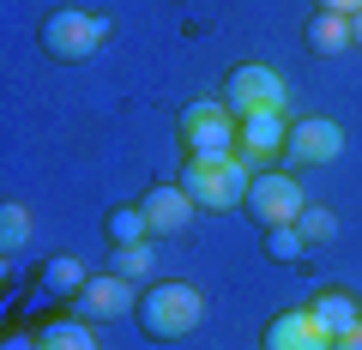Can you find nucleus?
<instances>
[{
	"mask_svg": "<svg viewBox=\"0 0 362 350\" xmlns=\"http://www.w3.org/2000/svg\"><path fill=\"white\" fill-rule=\"evenodd\" d=\"M109 37H115V18L85 13V6H61V13L42 18V54L49 61H90Z\"/></svg>",
	"mask_w": 362,
	"mask_h": 350,
	"instance_id": "nucleus-4",
	"label": "nucleus"
},
{
	"mask_svg": "<svg viewBox=\"0 0 362 350\" xmlns=\"http://www.w3.org/2000/svg\"><path fill=\"white\" fill-rule=\"evenodd\" d=\"M175 139H181V157H235L242 121L230 115V103H223V97H199V103L181 109Z\"/></svg>",
	"mask_w": 362,
	"mask_h": 350,
	"instance_id": "nucleus-3",
	"label": "nucleus"
},
{
	"mask_svg": "<svg viewBox=\"0 0 362 350\" xmlns=\"http://www.w3.org/2000/svg\"><path fill=\"white\" fill-rule=\"evenodd\" d=\"M302 182L296 175H278V169H254V182H247V211H254V223H296L302 218Z\"/></svg>",
	"mask_w": 362,
	"mask_h": 350,
	"instance_id": "nucleus-6",
	"label": "nucleus"
},
{
	"mask_svg": "<svg viewBox=\"0 0 362 350\" xmlns=\"http://www.w3.org/2000/svg\"><path fill=\"white\" fill-rule=\"evenodd\" d=\"M302 254H308V242H302L296 223H272V230H266V259L290 266V259H302Z\"/></svg>",
	"mask_w": 362,
	"mask_h": 350,
	"instance_id": "nucleus-19",
	"label": "nucleus"
},
{
	"mask_svg": "<svg viewBox=\"0 0 362 350\" xmlns=\"http://www.w3.org/2000/svg\"><path fill=\"white\" fill-rule=\"evenodd\" d=\"M296 230H302V242H308V247H320V242H332V235H338V218L326 206H302Z\"/></svg>",
	"mask_w": 362,
	"mask_h": 350,
	"instance_id": "nucleus-20",
	"label": "nucleus"
},
{
	"mask_svg": "<svg viewBox=\"0 0 362 350\" xmlns=\"http://www.w3.org/2000/svg\"><path fill=\"white\" fill-rule=\"evenodd\" d=\"M133 314H139V332L151 344H175V338H187L206 320V296L194 284H145V296H139Z\"/></svg>",
	"mask_w": 362,
	"mask_h": 350,
	"instance_id": "nucleus-1",
	"label": "nucleus"
},
{
	"mask_svg": "<svg viewBox=\"0 0 362 350\" xmlns=\"http://www.w3.org/2000/svg\"><path fill=\"white\" fill-rule=\"evenodd\" d=\"M37 338H42V350H97V326L78 320V314H66V320H42Z\"/></svg>",
	"mask_w": 362,
	"mask_h": 350,
	"instance_id": "nucleus-14",
	"label": "nucleus"
},
{
	"mask_svg": "<svg viewBox=\"0 0 362 350\" xmlns=\"http://www.w3.org/2000/svg\"><path fill=\"white\" fill-rule=\"evenodd\" d=\"M290 109H259V115H242V139H235V157H242L247 169H272L278 157H284L290 145Z\"/></svg>",
	"mask_w": 362,
	"mask_h": 350,
	"instance_id": "nucleus-8",
	"label": "nucleus"
},
{
	"mask_svg": "<svg viewBox=\"0 0 362 350\" xmlns=\"http://www.w3.org/2000/svg\"><path fill=\"white\" fill-rule=\"evenodd\" d=\"M139 211H145V223H151L157 242H169V235H187V230H194V218H199V206L181 194V182L151 187V194L139 199Z\"/></svg>",
	"mask_w": 362,
	"mask_h": 350,
	"instance_id": "nucleus-10",
	"label": "nucleus"
},
{
	"mask_svg": "<svg viewBox=\"0 0 362 350\" xmlns=\"http://www.w3.org/2000/svg\"><path fill=\"white\" fill-rule=\"evenodd\" d=\"M85 266H78L73 254H54L49 266H42V290H49V296H78V290H85Z\"/></svg>",
	"mask_w": 362,
	"mask_h": 350,
	"instance_id": "nucleus-17",
	"label": "nucleus"
},
{
	"mask_svg": "<svg viewBox=\"0 0 362 350\" xmlns=\"http://www.w3.org/2000/svg\"><path fill=\"white\" fill-rule=\"evenodd\" d=\"M139 296H145V290L133 284V278H121V272H90L85 290L73 296V314H78V320H90V326H97V320H121V314L139 308Z\"/></svg>",
	"mask_w": 362,
	"mask_h": 350,
	"instance_id": "nucleus-7",
	"label": "nucleus"
},
{
	"mask_svg": "<svg viewBox=\"0 0 362 350\" xmlns=\"http://www.w3.org/2000/svg\"><path fill=\"white\" fill-rule=\"evenodd\" d=\"M0 350H42V338H37V332H13Z\"/></svg>",
	"mask_w": 362,
	"mask_h": 350,
	"instance_id": "nucleus-21",
	"label": "nucleus"
},
{
	"mask_svg": "<svg viewBox=\"0 0 362 350\" xmlns=\"http://www.w3.org/2000/svg\"><path fill=\"white\" fill-rule=\"evenodd\" d=\"M332 350H362V326H356V332H344V338H332Z\"/></svg>",
	"mask_w": 362,
	"mask_h": 350,
	"instance_id": "nucleus-23",
	"label": "nucleus"
},
{
	"mask_svg": "<svg viewBox=\"0 0 362 350\" xmlns=\"http://www.w3.org/2000/svg\"><path fill=\"white\" fill-rule=\"evenodd\" d=\"M308 308H314V320H320L332 338H344V332H356V326H362V302L350 296V290H320Z\"/></svg>",
	"mask_w": 362,
	"mask_h": 350,
	"instance_id": "nucleus-12",
	"label": "nucleus"
},
{
	"mask_svg": "<svg viewBox=\"0 0 362 350\" xmlns=\"http://www.w3.org/2000/svg\"><path fill=\"white\" fill-rule=\"evenodd\" d=\"M109 272L133 278V284H157V247L133 242V247H109Z\"/></svg>",
	"mask_w": 362,
	"mask_h": 350,
	"instance_id": "nucleus-15",
	"label": "nucleus"
},
{
	"mask_svg": "<svg viewBox=\"0 0 362 350\" xmlns=\"http://www.w3.org/2000/svg\"><path fill=\"white\" fill-rule=\"evenodd\" d=\"M344 157V127L332 115H302L290 127V145H284V163L296 169H320V163H338Z\"/></svg>",
	"mask_w": 362,
	"mask_h": 350,
	"instance_id": "nucleus-9",
	"label": "nucleus"
},
{
	"mask_svg": "<svg viewBox=\"0 0 362 350\" xmlns=\"http://www.w3.org/2000/svg\"><path fill=\"white\" fill-rule=\"evenodd\" d=\"M103 235H109V247H133V242H157L151 235V223H145V211L139 206H115L103 218Z\"/></svg>",
	"mask_w": 362,
	"mask_h": 350,
	"instance_id": "nucleus-16",
	"label": "nucleus"
},
{
	"mask_svg": "<svg viewBox=\"0 0 362 350\" xmlns=\"http://www.w3.org/2000/svg\"><path fill=\"white\" fill-rule=\"evenodd\" d=\"M350 37H356V49H362V13H350Z\"/></svg>",
	"mask_w": 362,
	"mask_h": 350,
	"instance_id": "nucleus-24",
	"label": "nucleus"
},
{
	"mask_svg": "<svg viewBox=\"0 0 362 350\" xmlns=\"http://www.w3.org/2000/svg\"><path fill=\"white\" fill-rule=\"evenodd\" d=\"M308 49L326 54V61H332V54H350V49H356V37H350V18H344V13H314V25H308Z\"/></svg>",
	"mask_w": 362,
	"mask_h": 350,
	"instance_id": "nucleus-13",
	"label": "nucleus"
},
{
	"mask_svg": "<svg viewBox=\"0 0 362 350\" xmlns=\"http://www.w3.org/2000/svg\"><path fill=\"white\" fill-rule=\"evenodd\" d=\"M223 103H230V115H259V109H290V91H284V78L272 73V66L259 61H242L230 78H223Z\"/></svg>",
	"mask_w": 362,
	"mask_h": 350,
	"instance_id": "nucleus-5",
	"label": "nucleus"
},
{
	"mask_svg": "<svg viewBox=\"0 0 362 350\" xmlns=\"http://www.w3.org/2000/svg\"><path fill=\"white\" fill-rule=\"evenodd\" d=\"M30 230H37V223H30V211L18 206V199H6V206H0V247H6V259L30 242Z\"/></svg>",
	"mask_w": 362,
	"mask_h": 350,
	"instance_id": "nucleus-18",
	"label": "nucleus"
},
{
	"mask_svg": "<svg viewBox=\"0 0 362 350\" xmlns=\"http://www.w3.org/2000/svg\"><path fill=\"white\" fill-rule=\"evenodd\" d=\"M314 6H320V13H344V18L362 13V0H314Z\"/></svg>",
	"mask_w": 362,
	"mask_h": 350,
	"instance_id": "nucleus-22",
	"label": "nucleus"
},
{
	"mask_svg": "<svg viewBox=\"0 0 362 350\" xmlns=\"http://www.w3.org/2000/svg\"><path fill=\"white\" fill-rule=\"evenodd\" d=\"M266 350H332V332L314 320V308H284L266 320Z\"/></svg>",
	"mask_w": 362,
	"mask_h": 350,
	"instance_id": "nucleus-11",
	"label": "nucleus"
},
{
	"mask_svg": "<svg viewBox=\"0 0 362 350\" xmlns=\"http://www.w3.org/2000/svg\"><path fill=\"white\" fill-rule=\"evenodd\" d=\"M247 182H254V169H247L242 157H187V163H181V194L194 199L199 211L247 206Z\"/></svg>",
	"mask_w": 362,
	"mask_h": 350,
	"instance_id": "nucleus-2",
	"label": "nucleus"
}]
</instances>
